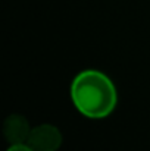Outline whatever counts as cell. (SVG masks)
Here are the masks:
<instances>
[{
    "label": "cell",
    "instance_id": "3957f363",
    "mask_svg": "<svg viewBox=\"0 0 150 151\" xmlns=\"http://www.w3.org/2000/svg\"><path fill=\"white\" fill-rule=\"evenodd\" d=\"M31 128L28 120L21 114H10L3 123V135L10 145L27 144Z\"/></svg>",
    "mask_w": 150,
    "mask_h": 151
},
{
    "label": "cell",
    "instance_id": "6da1fadb",
    "mask_svg": "<svg viewBox=\"0 0 150 151\" xmlns=\"http://www.w3.org/2000/svg\"><path fill=\"white\" fill-rule=\"evenodd\" d=\"M71 97L78 111L90 119L109 116L118 103L113 82L99 70H84L78 73L71 85Z\"/></svg>",
    "mask_w": 150,
    "mask_h": 151
},
{
    "label": "cell",
    "instance_id": "7a4b0ae2",
    "mask_svg": "<svg viewBox=\"0 0 150 151\" xmlns=\"http://www.w3.org/2000/svg\"><path fill=\"white\" fill-rule=\"evenodd\" d=\"M27 144L34 151H57L62 145V134L53 125H38L31 129Z\"/></svg>",
    "mask_w": 150,
    "mask_h": 151
},
{
    "label": "cell",
    "instance_id": "277c9868",
    "mask_svg": "<svg viewBox=\"0 0 150 151\" xmlns=\"http://www.w3.org/2000/svg\"><path fill=\"white\" fill-rule=\"evenodd\" d=\"M7 151H34L28 144H18V145H10Z\"/></svg>",
    "mask_w": 150,
    "mask_h": 151
}]
</instances>
